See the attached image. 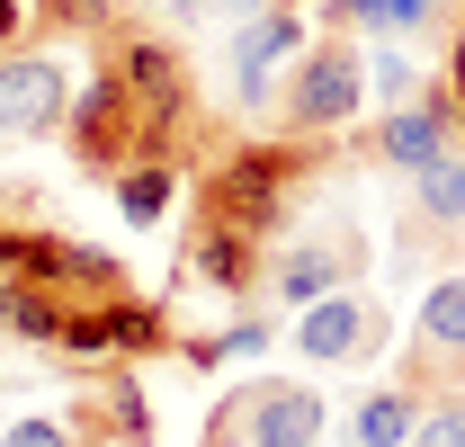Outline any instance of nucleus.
Masks as SVG:
<instances>
[{
  "label": "nucleus",
  "mask_w": 465,
  "mask_h": 447,
  "mask_svg": "<svg viewBox=\"0 0 465 447\" xmlns=\"http://www.w3.org/2000/svg\"><path fill=\"white\" fill-rule=\"evenodd\" d=\"M358 99H367V63H358V45H349V36H331V27H322V45H304V55L287 63L278 116H287L295 134H349Z\"/></svg>",
  "instance_id": "4"
},
{
  "label": "nucleus",
  "mask_w": 465,
  "mask_h": 447,
  "mask_svg": "<svg viewBox=\"0 0 465 447\" xmlns=\"http://www.w3.org/2000/svg\"><path fill=\"white\" fill-rule=\"evenodd\" d=\"M162 9H179V18H197V9H206V0H162Z\"/></svg>",
  "instance_id": "25"
},
{
  "label": "nucleus",
  "mask_w": 465,
  "mask_h": 447,
  "mask_svg": "<svg viewBox=\"0 0 465 447\" xmlns=\"http://www.w3.org/2000/svg\"><path fill=\"white\" fill-rule=\"evenodd\" d=\"M188 144H206V162L188 179V215H215V224H242V233H278V224L304 206V188L322 179V170L341 162V134H215V125H197Z\"/></svg>",
  "instance_id": "1"
},
{
  "label": "nucleus",
  "mask_w": 465,
  "mask_h": 447,
  "mask_svg": "<svg viewBox=\"0 0 465 447\" xmlns=\"http://www.w3.org/2000/svg\"><path fill=\"white\" fill-rule=\"evenodd\" d=\"M0 332L27 340V349H54L63 340V295L36 278H0Z\"/></svg>",
  "instance_id": "18"
},
{
  "label": "nucleus",
  "mask_w": 465,
  "mask_h": 447,
  "mask_svg": "<svg viewBox=\"0 0 465 447\" xmlns=\"http://www.w3.org/2000/svg\"><path fill=\"white\" fill-rule=\"evenodd\" d=\"M18 27H27V0H0V45H18Z\"/></svg>",
  "instance_id": "23"
},
{
  "label": "nucleus",
  "mask_w": 465,
  "mask_h": 447,
  "mask_svg": "<svg viewBox=\"0 0 465 447\" xmlns=\"http://www.w3.org/2000/svg\"><path fill=\"white\" fill-rule=\"evenodd\" d=\"M313 45V27H304V9L278 0V9H260V18H242L232 27V90H242V108H260L269 90H278V72Z\"/></svg>",
  "instance_id": "13"
},
{
  "label": "nucleus",
  "mask_w": 465,
  "mask_h": 447,
  "mask_svg": "<svg viewBox=\"0 0 465 447\" xmlns=\"http://www.w3.org/2000/svg\"><path fill=\"white\" fill-rule=\"evenodd\" d=\"M394 385H411L420 402L465 393V278H439L420 295V313L403 332V358H394Z\"/></svg>",
  "instance_id": "7"
},
{
  "label": "nucleus",
  "mask_w": 465,
  "mask_h": 447,
  "mask_svg": "<svg viewBox=\"0 0 465 447\" xmlns=\"http://www.w3.org/2000/svg\"><path fill=\"white\" fill-rule=\"evenodd\" d=\"M322 27L331 36H376V45H411V36H439L457 27V0H322Z\"/></svg>",
  "instance_id": "15"
},
{
  "label": "nucleus",
  "mask_w": 465,
  "mask_h": 447,
  "mask_svg": "<svg viewBox=\"0 0 465 447\" xmlns=\"http://www.w3.org/2000/svg\"><path fill=\"white\" fill-rule=\"evenodd\" d=\"M72 99L81 90L54 55H0V134H63Z\"/></svg>",
  "instance_id": "14"
},
{
  "label": "nucleus",
  "mask_w": 465,
  "mask_h": 447,
  "mask_svg": "<svg viewBox=\"0 0 465 447\" xmlns=\"http://www.w3.org/2000/svg\"><path fill=\"white\" fill-rule=\"evenodd\" d=\"M188 269H197V286H215L232 304H269V242L242 224L188 215Z\"/></svg>",
  "instance_id": "10"
},
{
  "label": "nucleus",
  "mask_w": 465,
  "mask_h": 447,
  "mask_svg": "<svg viewBox=\"0 0 465 447\" xmlns=\"http://www.w3.org/2000/svg\"><path fill=\"white\" fill-rule=\"evenodd\" d=\"M295 9H313V0H295Z\"/></svg>",
  "instance_id": "28"
},
{
  "label": "nucleus",
  "mask_w": 465,
  "mask_h": 447,
  "mask_svg": "<svg viewBox=\"0 0 465 447\" xmlns=\"http://www.w3.org/2000/svg\"><path fill=\"white\" fill-rule=\"evenodd\" d=\"M108 188H116V215L134 224V233H162L171 224V197L188 179H179V162H134V170H116Z\"/></svg>",
  "instance_id": "17"
},
{
  "label": "nucleus",
  "mask_w": 465,
  "mask_h": 447,
  "mask_svg": "<svg viewBox=\"0 0 465 447\" xmlns=\"http://www.w3.org/2000/svg\"><path fill=\"white\" fill-rule=\"evenodd\" d=\"M287 340L304 349V367H376L394 349V313L376 295H358V286H331V295H313L295 313Z\"/></svg>",
  "instance_id": "6"
},
{
  "label": "nucleus",
  "mask_w": 465,
  "mask_h": 447,
  "mask_svg": "<svg viewBox=\"0 0 465 447\" xmlns=\"http://www.w3.org/2000/svg\"><path fill=\"white\" fill-rule=\"evenodd\" d=\"M457 27H465V0H457Z\"/></svg>",
  "instance_id": "27"
},
{
  "label": "nucleus",
  "mask_w": 465,
  "mask_h": 447,
  "mask_svg": "<svg viewBox=\"0 0 465 447\" xmlns=\"http://www.w3.org/2000/svg\"><path fill=\"white\" fill-rule=\"evenodd\" d=\"M439 81L457 90V125H465V27H448V63H439Z\"/></svg>",
  "instance_id": "22"
},
{
  "label": "nucleus",
  "mask_w": 465,
  "mask_h": 447,
  "mask_svg": "<svg viewBox=\"0 0 465 447\" xmlns=\"http://www.w3.org/2000/svg\"><path fill=\"white\" fill-rule=\"evenodd\" d=\"M465 242V153L411 170L403 188V215H394V269H430Z\"/></svg>",
  "instance_id": "8"
},
{
  "label": "nucleus",
  "mask_w": 465,
  "mask_h": 447,
  "mask_svg": "<svg viewBox=\"0 0 465 447\" xmlns=\"http://www.w3.org/2000/svg\"><path fill=\"white\" fill-rule=\"evenodd\" d=\"M63 144H72V162L90 170V179H116V170H134V162H179V144H188V134L143 108V99L125 90V72H116V63L90 55V90H81L72 116H63Z\"/></svg>",
  "instance_id": "2"
},
{
  "label": "nucleus",
  "mask_w": 465,
  "mask_h": 447,
  "mask_svg": "<svg viewBox=\"0 0 465 447\" xmlns=\"http://www.w3.org/2000/svg\"><path fill=\"white\" fill-rule=\"evenodd\" d=\"M367 269V242L349 233V224H322L313 242H295V251H269V304H313V295H331Z\"/></svg>",
  "instance_id": "11"
},
{
  "label": "nucleus",
  "mask_w": 465,
  "mask_h": 447,
  "mask_svg": "<svg viewBox=\"0 0 465 447\" xmlns=\"http://www.w3.org/2000/svg\"><path fill=\"white\" fill-rule=\"evenodd\" d=\"M232 18H260V9H278V0H224Z\"/></svg>",
  "instance_id": "24"
},
{
  "label": "nucleus",
  "mask_w": 465,
  "mask_h": 447,
  "mask_svg": "<svg viewBox=\"0 0 465 447\" xmlns=\"http://www.w3.org/2000/svg\"><path fill=\"white\" fill-rule=\"evenodd\" d=\"M420 412H430V402H420L411 385H376V393H358V402H349L341 439H349V447H411Z\"/></svg>",
  "instance_id": "16"
},
{
  "label": "nucleus",
  "mask_w": 465,
  "mask_h": 447,
  "mask_svg": "<svg viewBox=\"0 0 465 447\" xmlns=\"http://www.w3.org/2000/svg\"><path fill=\"white\" fill-rule=\"evenodd\" d=\"M0 447H81V430H72V412H27L0 430Z\"/></svg>",
  "instance_id": "19"
},
{
  "label": "nucleus",
  "mask_w": 465,
  "mask_h": 447,
  "mask_svg": "<svg viewBox=\"0 0 465 447\" xmlns=\"http://www.w3.org/2000/svg\"><path fill=\"white\" fill-rule=\"evenodd\" d=\"M367 81H376L385 99H411V90H420V72H411V55H403V45H385V55L367 63Z\"/></svg>",
  "instance_id": "21"
},
{
  "label": "nucleus",
  "mask_w": 465,
  "mask_h": 447,
  "mask_svg": "<svg viewBox=\"0 0 465 447\" xmlns=\"http://www.w3.org/2000/svg\"><path fill=\"white\" fill-rule=\"evenodd\" d=\"M411 447H465V393H439V402L420 412V430H411Z\"/></svg>",
  "instance_id": "20"
},
{
  "label": "nucleus",
  "mask_w": 465,
  "mask_h": 447,
  "mask_svg": "<svg viewBox=\"0 0 465 447\" xmlns=\"http://www.w3.org/2000/svg\"><path fill=\"white\" fill-rule=\"evenodd\" d=\"M18 278L54 286V295H125V286H134L116 251H99V242H72V233H45V224H27Z\"/></svg>",
  "instance_id": "12"
},
{
  "label": "nucleus",
  "mask_w": 465,
  "mask_h": 447,
  "mask_svg": "<svg viewBox=\"0 0 465 447\" xmlns=\"http://www.w3.org/2000/svg\"><path fill=\"white\" fill-rule=\"evenodd\" d=\"M81 447H108V439H81Z\"/></svg>",
  "instance_id": "26"
},
{
  "label": "nucleus",
  "mask_w": 465,
  "mask_h": 447,
  "mask_svg": "<svg viewBox=\"0 0 465 447\" xmlns=\"http://www.w3.org/2000/svg\"><path fill=\"white\" fill-rule=\"evenodd\" d=\"M331 430V402L304 385V376H232L206 402V439L197 447H322Z\"/></svg>",
  "instance_id": "3"
},
{
  "label": "nucleus",
  "mask_w": 465,
  "mask_h": 447,
  "mask_svg": "<svg viewBox=\"0 0 465 447\" xmlns=\"http://www.w3.org/2000/svg\"><path fill=\"white\" fill-rule=\"evenodd\" d=\"M90 55L116 63V72H125V90L162 116V125H179V134H197V125H206V108H197V72H188L179 45L143 36V27H108V36H90Z\"/></svg>",
  "instance_id": "5"
},
{
  "label": "nucleus",
  "mask_w": 465,
  "mask_h": 447,
  "mask_svg": "<svg viewBox=\"0 0 465 447\" xmlns=\"http://www.w3.org/2000/svg\"><path fill=\"white\" fill-rule=\"evenodd\" d=\"M367 153L385 170H430V162H448V153H465V125H457V90L448 81H420L411 99H394V108L376 116V134H367Z\"/></svg>",
  "instance_id": "9"
}]
</instances>
